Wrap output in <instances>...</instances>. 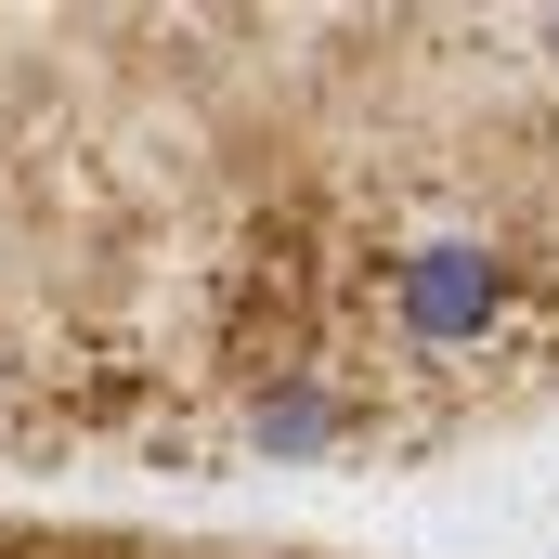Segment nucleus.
<instances>
[{
	"label": "nucleus",
	"mask_w": 559,
	"mask_h": 559,
	"mask_svg": "<svg viewBox=\"0 0 559 559\" xmlns=\"http://www.w3.org/2000/svg\"><path fill=\"white\" fill-rule=\"evenodd\" d=\"M352 352L391 378V404H481L495 378L559 365V222L508 209H404L352 261ZM417 417V404H404Z\"/></svg>",
	"instance_id": "f257e3e1"
}]
</instances>
